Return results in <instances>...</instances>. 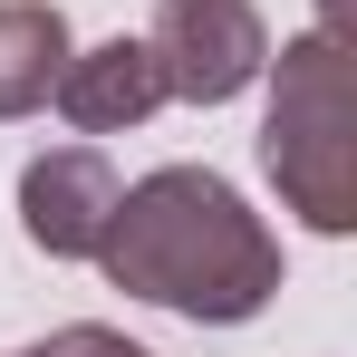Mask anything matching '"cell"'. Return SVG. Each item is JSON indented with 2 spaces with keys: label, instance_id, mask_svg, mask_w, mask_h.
Wrapping results in <instances>:
<instances>
[{
  "label": "cell",
  "instance_id": "cell-4",
  "mask_svg": "<svg viewBox=\"0 0 357 357\" xmlns=\"http://www.w3.org/2000/svg\"><path fill=\"white\" fill-rule=\"evenodd\" d=\"M107 213H116V165L97 145H49L20 165V232L49 261H97L107 241Z\"/></svg>",
  "mask_w": 357,
  "mask_h": 357
},
{
  "label": "cell",
  "instance_id": "cell-1",
  "mask_svg": "<svg viewBox=\"0 0 357 357\" xmlns=\"http://www.w3.org/2000/svg\"><path fill=\"white\" fill-rule=\"evenodd\" d=\"M97 271L126 299H155L193 328H241L280 290V241L213 165H165L145 183H116Z\"/></svg>",
  "mask_w": 357,
  "mask_h": 357
},
{
  "label": "cell",
  "instance_id": "cell-3",
  "mask_svg": "<svg viewBox=\"0 0 357 357\" xmlns=\"http://www.w3.org/2000/svg\"><path fill=\"white\" fill-rule=\"evenodd\" d=\"M145 49L165 68V97H183V107H232L241 87L261 77V59H271V29H261L251 0H155Z\"/></svg>",
  "mask_w": 357,
  "mask_h": 357
},
{
  "label": "cell",
  "instance_id": "cell-5",
  "mask_svg": "<svg viewBox=\"0 0 357 357\" xmlns=\"http://www.w3.org/2000/svg\"><path fill=\"white\" fill-rule=\"evenodd\" d=\"M165 107V68L145 39H107V49H68L59 68V116L77 135H126Z\"/></svg>",
  "mask_w": 357,
  "mask_h": 357
},
{
  "label": "cell",
  "instance_id": "cell-2",
  "mask_svg": "<svg viewBox=\"0 0 357 357\" xmlns=\"http://www.w3.org/2000/svg\"><path fill=\"white\" fill-rule=\"evenodd\" d=\"M271 68V116H261V165L309 232H357V87L348 39L309 29Z\"/></svg>",
  "mask_w": 357,
  "mask_h": 357
},
{
  "label": "cell",
  "instance_id": "cell-7",
  "mask_svg": "<svg viewBox=\"0 0 357 357\" xmlns=\"http://www.w3.org/2000/svg\"><path fill=\"white\" fill-rule=\"evenodd\" d=\"M20 357H145L126 328H97V319H77V328H59V338H39V348H20Z\"/></svg>",
  "mask_w": 357,
  "mask_h": 357
},
{
  "label": "cell",
  "instance_id": "cell-6",
  "mask_svg": "<svg viewBox=\"0 0 357 357\" xmlns=\"http://www.w3.org/2000/svg\"><path fill=\"white\" fill-rule=\"evenodd\" d=\"M59 68H68L59 0H0V126L39 116V107L59 97Z\"/></svg>",
  "mask_w": 357,
  "mask_h": 357
}]
</instances>
